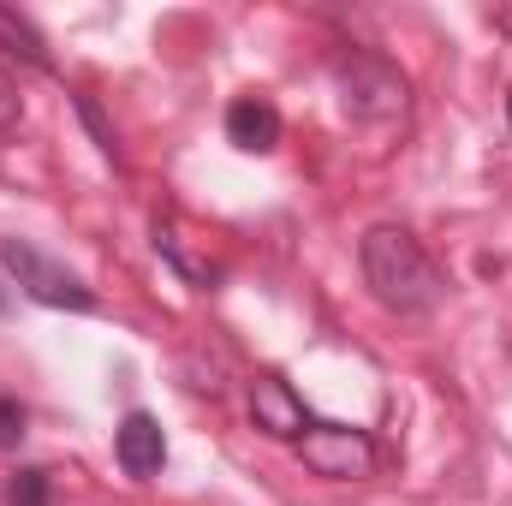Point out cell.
Masks as SVG:
<instances>
[{"label": "cell", "mask_w": 512, "mask_h": 506, "mask_svg": "<svg viewBox=\"0 0 512 506\" xmlns=\"http://www.w3.org/2000/svg\"><path fill=\"white\" fill-rule=\"evenodd\" d=\"M114 447H120L126 477H155L161 459H167V435H161V423L149 411H131L126 423H120V435H114Z\"/></svg>", "instance_id": "cell-5"}, {"label": "cell", "mask_w": 512, "mask_h": 506, "mask_svg": "<svg viewBox=\"0 0 512 506\" xmlns=\"http://www.w3.org/2000/svg\"><path fill=\"white\" fill-rule=\"evenodd\" d=\"M507 120H512V96H507Z\"/></svg>", "instance_id": "cell-11"}, {"label": "cell", "mask_w": 512, "mask_h": 506, "mask_svg": "<svg viewBox=\"0 0 512 506\" xmlns=\"http://www.w3.org/2000/svg\"><path fill=\"white\" fill-rule=\"evenodd\" d=\"M340 90H346V114L352 120H399L405 114V78L376 54L340 60Z\"/></svg>", "instance_id": "cell-3"}, {"label": "cell", "mask_w": 512, "mask_h": 506, "mask_svg": "<svg viewBox=\"0 0 512 506\" xmlns=\"http://www.w3.org/2000/svg\"><path fill=\"white\" fill-rule=\"evenodd\" d=\"M0 42H6L12 54H24L30 66H48V48H42V36H36V30L18 18V12H6V6H0Z\"/></svg>", "instance_id": "cell-8"}, {"label": "cell", "mask_w": 512, "mask_h": 506, "mask_svg": "<svg viewBox=\"0 0 512 506\" xmlns=\"http://www.w3.org/2000/svg\"><path fill=\"white\" fill-rule=\"evenodd\" d=\"M6 506H48V477L42 471H12L6 477Z\"/></svg>", "instance_id": "cell-9"}, {"label": "cell", "mask_w": 512, "mask_h": 506, "mask_svg": "<svg viewBox=\"0 0 512 506\" xmlns=\"http://www.w3.org/2000/svg\"><path fill=\"white\" fill-rule=\"evenodd\" d=\"M298 453H304V465H310L316 477H334V483L364 477V471L376 465V447H370L358 429H340V423H310V429L298 435Z\"/></svg>", "instance_id": "cell-4"}, {"label": "cell", "mask_w": 512, "mask_h": 506, "mask_svg": "<svg viewBox=\"0 0 512 506\" xmlns=\"http://www.w3.org/2000/svg\"><path fill=\"white\" fill-rule=\"evenodd\" d=\"M18 435H24V411H18V399L0 393V447H18Z\"/></svg>", "instance_id": "cell-10"}, {"label": "cell", "mask_w": 512, "mask_h": 506, "mask_svg": "<svg viewBox=\"0 0 512 506\" xmlns=\"http://www.w3.org/2000/svg\"><path fill=\"white\" fill-rule=\"evenodd\" d=\"M251 417L256 429H268V435H280V441H292V435H304L310 423H304V405L292 399V387L274 376H262L251 387Z\"/></svg>", "instance_id": "cell-6"}, {"label": "cell", "mask_w": 512, "mask_h": 506, "mask_svg": "<svg viewBox=\"0 0 512 506\" xmlns=\"http://www.w3.org/2000/svg\"><path fill=\"white\" fill-rule=\"evenodd\" d=\"M0 262L12 268V280L36 298V304H60V310H90L96 304V292L72 274V268H60L48 251H36L30 239H0Z\"/></svg>", "instance_id": "cell-2"}, {"label": "cell", "mask_w": 512, "mask_h": 506, "mask_svg": "<svg viewBox=\"0 0 512 506\" xmlns=\"http://www.w3.org/2000/svg\"><path fill=\"white\" fill-rule=\"evenodd\" d=\"M227 137H233L239 149H251V155H268V149L280 143V114H274V102L239 96V102L227 108Z\"/></svg>", "instance_id": "cell-7"}, {"label": "cell", "mask_w": 512, "mask_h": 506, "mask_svg": "<svg viewBox=\"0 0 512 506\" xmlns=\"http://www.w3.org/2000/svg\"><path fill=\"white\" fill-rule=\"evenodd\" d=\"M358 262H364L370 292L382 298L387 310H399V316H423V310H435L441 292H447L435 256L423 251L405 227H370L364 245H358Z\"/></svg>", "instance_id": "cell-1"}]
</instances>
